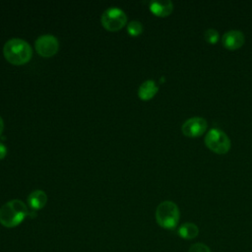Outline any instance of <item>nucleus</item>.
Wrapping results in <instances>:
<instances>
[{"instance_id": "obj_11", "label": "nucleus", "mask_w": 252, "mask_h": 252, "mask_svg": "<svg viewBox=\"0 0 252 252\" xmlns=\"http://www.w3.org/2000/svg\"><path fill=\"white\" fill-rule=\"evenodd\" d=\"M47 202V196L42 190H34L28 196V204L32 210L42 209Z\"/></svg>"}, {"instance_id": "obj_14", "label": "nucleus", "mask_w": 252, "mask_h": 252, "mask_svg": "<svg viewBox=\"0 0 252 252\" xmlns=\"http://www.w3.org/2000/svg\"><path fill=\"white\" fill-rule=\"evenodd\" d=\"M204 37L208 42L216 43L219 40L220 34H219L218 31L215 29H208L204 32Z\"/></svg>"}, {"instance_id": "obj_9", "label": "nucleus", "mask_w": 252, "mask_h": 252, "mask_svg": "<svg viewBox=\"0 0 252 252\" xmlns=\"http://www.w3.org/2000/svg\"><path fill=\"white\" fill-rule=\"evenodd\" d=\"M150 10L158 17H167L173 10V4L170 0L152 1L150 3Z\"/></svg>"}, {"instance_id": "obj_13", "label": "nucleus", "mask_w": 252, "mask_h": 252, "mask_svg": "<svg viewBox=\"0 0 252 252\" xmlns=\"http://www.w3.org/2000/svg\"><path fill=\"white\" fill-rule=\"evenodd\" d=\"M127 32L132 36H137L143 32V25L139 21H131L127 25Z\"/></svg>"}, {"instance_id": "obj_5", "label": "nucleus", "mask_w": 252, "mask_h": 252, "mask_svg": "<svg viewBox=\"0 0 252 252\" xmlns=\"http://www.w3.org/2000/svg\"><path fill=\"white\" fill-rule=\"evenodd\" d=\"M102 27L108 32H117L127 23V16L118 7H110L105 10L100 18Z\"/></svg>"}, {"instance_id": "obj_17", "label": "nucleus", "mask_w": 252, "mask_h": 252, "mask_svg": "<svg viewBox=\"0 0 252 252\" xmlns=\"http://www.w3.org/2000/svg\"><path fill=\"white\" fill-rule=\"evenodd\" d=\"M3 130H4V121H3L2 117L0 116V136H1L2 132H3Z\"/></svg>"}, {"instance_id": "obj_10", "label": "nucleus", "mask_w": 252, "mask_h": 252, "mask_svg": "<svg viewBox=\"0 0 252 252\" xmlns=\"http://www.w3.org/2000/svg\"><path fill=\"white\" fill-rule=\"evenodd\" d=\"M158 87L153 80H147L141 84L138 90V96L143 100H149L158 93Z\"/></svg>"}, {"instance_id": "obj_16", "label": "nucleus", "mask_w": 252, "mask_h": 252, "mask_svg": "<svg viewBox=\"0 0 252 252\" xmlns=\"http://www.w3.org/2000/svg\"><path fill=\"white\" fill-rule=\"evenodd\" d=\"M7 155V147L2 143L0 142V160L3 159Z\"/></svg>"}, {"instance_id": "obj_4", "label": "nucleus", "mask_w": 252, "mask_h": 252, "mask_svg": "<svg viewBox=\"0 0 252 252\" xmlns=\"http://www.w3.org/2000/svg\"><path fill=\"white\" fill-rule=\"evenodd\" d=\"M206 146L217 154H225L230 149V139L219 128H212L205 136Z\"/></svg>"}, {"instance_id": "obj_2", "label": "nucleus", "mask_w": 252, "mask_h": 252, "mask_svg": "<svg viewBox=\"0 0 252 252\" xmlns=\"http://www.w3.org/2000/svg\"><path fill=\"white\" fill-rule=\"evenodd\" d=\"M29 214L28 207L23 201L18 199L11 200L0 208V223L5 227H15Z\"/></svg>"}, {"instance_id": "obj_1", "label": "nucleus", "mask_w": 252, "mask_h": 252, "mask_svg": "<svg viewBox=\"0 0 252 252\" xmlns=\"http://www.w3.org/2000/svg\"><path fill=\"white\" fill-rule=\"evenodd\" d=\"M3 55L13 65H24L32 56V48L24 39L11 38L3 46Z\"/></svg>"}, {"instance_id": "obj_15", "label": "nucleus", "mask_w": 252, "mask_h": 252, "mask_svg": "<svg viewBox=\"0 0 252 252\" xmlns=\"http://www.w3.org/2000/svg\"><path fill=\"white\" fill-rule=\"evenodd\" d=\"M188 252H211V249L204 243H195L190 246Z\"/></svg>"}, {"instance_id": "obj_7", "label": "nucleus", "mask_w": 252, "mask_h": 252, "mask_svg": "<svg viewBox=\"0 0 252 252\" xmlns=\"http://www.w3.org/2000/svg\"><path fill=\"white\" fill-rule=\"evenodd\" d=\"M207 121L205 118L195 116L187 119L181 126L182 133L188 137H197L202 135L207 129Z\"/></svg>"}, {"instance_id": "obj_8", "label": "nucleus", "mask_w": 252, "mask_h": 252, "mask_svg": "<svg viewBox=\"0 0 252 252\" xmlns=\"http://www.w3.org/2000/svg\"><path fill=\"white\" fill-rule=\"evenodd\" d=\"M245 41V36L242 32L238 30H230L226 32L221 37V43L222 45L227 48V49H237L241 47L244 44Z\"/></svg>"}, {"instance_id": "obj_6", "label": "nucleus", "mask_w": 252, "mask_h": 252, "mask_svg": "<svg viewBox=\"0 0 252 252\" xmlns=\"http://www.w3.org/2000/svg\"><path fill=\"white\" fill-rule=\"evenodd\" d=\"M35 50L42 57H52L59 49L58 39L52 34H43L34 42Z\"/></svg>"}, {"instance_id": "obj_3", "label": "nucleus", "mask_w": 252, "mask_h": 252, "mask_svg": "<svg viewBox=\"0 0 252 252\" xmlns=\"http://www.w3.org/2000/svg\"><path fill=\"white\" fill-rule=\"evenodd\" d=\"M180 212L177 205L172 201L161 202L156 210V220L159 226L165 229H173L177 226Z\"/></svg>"}, {"instance_id": "obj_12", "label": "nucleus", "mask_w": 252, "mask_h": 252, "mask_svg": "<svg viewBox=\"0 0 252 252\" xmlns=\"http://www.w3.org/2000/svg\"><path fill=\"white\" fill-rule=\"evenodd\" d=\"M177 233L181 238L190 240L194 239L199 234V228L193 222H184L178 227Z\"/></svg>"}]
</instances>
